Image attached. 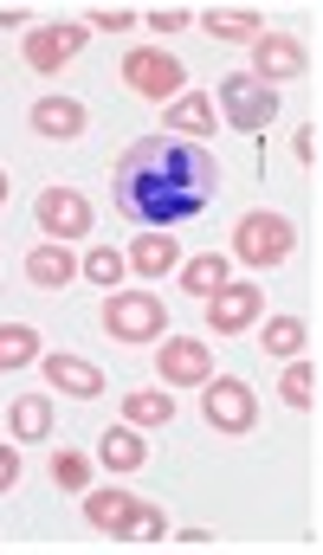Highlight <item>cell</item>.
<instances>
[{"label": "cell", "instance_id": "obj_14", "mask_svg": "<svg viewBox=\"0 0 323 555\" xmlns=\"http://www.w3.org/2000/svg\"><path fill=\"white\" fill-rule=\"evenodd\" d=\"M39 369H46V382L59 388V395H72V401H98L104 395V369H91L85 356H39Z\"/></svg>", "mask_w": 323, "mask_h": 555}, {"label": "cell", "instance_id": "obj_29", "mask_svg": "<svg viewBox=\"0 0 323 555\" xmlns=\"http://www.w3.org/2000/svg\"><path fill=\"white\" fill-rule=\"evenodd\" d=\"M162 537H168L162 504H143V511H137V537H130V543H162Z\"/></svg>", "mask_w": 323, "mask_h": 555}, {"label": "cell", "instance_id": "obj_26", "mask_svg": "<svg viewBox=\"0 0 323 555\" xmlns=\"http://www.w3.org/2000/svg\"><path fill=\"white\" fill-rule=\"evenodd\" d=\"M124 272H130V259H124L117 246H91V253H85V278H91L98 291H117Z\"/></svg>", "mask_w": 323, "mask_h": 555}, {"label": "cell", "instance_id": "obj_5", "mask_svg": "<svg viewBox=\"0 0 323 555\" xmlns=\"http://www.w3.org/2000/svg\"><path fill=\"white\" fill-rule=\"evenodd\" d=\"M162 330H168V304L156 291H117L104 304V336L117 343H156Z\"/></svg>", "mask_w": 323, "mask_h": 555}, {"label": "cell", "instance_id": "obj_2", "mask_svg": "<svg viewBox=\"0 0 323 555\" xmlns=\"http://www.w3.org/2000/svg\"><path fill=\"white\" fill-rule=\"evenodd\" d=\"M298 253V227L285 220V214H240V227H233V259L240 266H253V272H272V266H285Z\"/></svg>", "mask_w": 323, "mask_h": 555}, {"label": "cell", "instance_id": "obj_34", "mask_svg": "<svg viewBox=\"0 0 323 555\" xmlns=\"http://www.w3.org/2000/svg\"><path fill=\"white\" fill-rule=\"evenodd\" d=\"M26 20H33L26 7H0V26H26Z\"/></svg>", "mask_w": 323, "mask_h": 555}, {"label": "cell", "instance_id": "obj_27", "mask_svg": "<svg viewBox=\"0 0 323 555\" xmlns=\"http://www.w3.org/2000/svg\"><path fill=\"white\" fill-rule=\"evenodd\" d=\"M52 478H59L65 491H91V459H85V452H59V459H52Z\"/></svg>", "mask_w": 323, "mask_h": 555}, {"label": "cell", "instance_id": "obj_31", "mask_svg": "<svg viewBox=\"0 0 323 555\" xmlns=\"http://www.w3.org/2000/svg\"><path fill=\"white\" fill-rule=\"evenodd\" d=\"M292 155H298L305 168H318V155H323V142H318V124H305V130L292 137Z\"/></svg>", "mask_w": 323, "mask_h": 555}, {"label": "cell", "instance_id": "obj_21", "mask_svg": "<svg viewBox=\"0 0 323 555\" xmlns=\"http://www.w3.org/2000/svg\"><path fill=\"white\" fill-rule=\"evenodd\" d=\"M124 420H130L137 433H156V426L175 420V395H168V388H130V395H124Z\"/></svg>", "mask_w": 323, "mask_h": 555}, {"label": "cell", "instance_id": "obj_11", "mask_svg": "<svg viewBox=\"0 0 323 555\" xmlns=\"http://www.w3.org/2000/svg\"><path fill=\"white\" fill-rule=\"evenodd\" d=\"M33 214H39V227H46L52 240H85V233H91V201H85L78 188H46Z\"/></svg>", "mask_w": 323, "mask_h": 555}, {"label": "cell", "instance_id": "obj_13", "mask_svg": "<svg viewBox=\"0 0 323 555\" xmlns=\"http://www.w3.org/2000/svg\"><path fill=\"white\" fill-rule=\"evenodd\" d=\"M162 124H168V137L201 142V149H207V137L220 130V111L207 104V91H181L175 104H162Z\"/></svg>", "mask_w": 323, "mask_h": 555}, {"label": "cell", "instance_id": "obj_3", "mask_svg": "<svg viewBox=\"0 0 323 555\" xmlns=\"http://www.w3.org/2000/svg\"><path fill=\"white\" fill-rule=\"evenodd\" d=\"M220 124L259 142L266 124H279V91L259 85L253 72H227V78H220Z\"/></svg>", "mask_w": 323, "mask_h": 555}, {"label": "cell", "instance_id": "obj_4", "mask_svg": "<svg viewBox=\"0 0 323 555\" xmlns=\"http://www.w3.org/2000/svg\"><path fill=\"white\" fill-rule=\"evenodd\" d=\"M124 85H130L137 98H150V104H175V98L188 91V72H181V59H175V52L130 46V52H124Z\"/></svg>", "mask_w": 323, "mask_h": 555}, {"label": "cell", "instance_id": "obj_23", "mask_svg": "<svg viewBox=\"0 0 323 555\" xmlns=\"http://www.w3.org/2000/svg\"><path fill=\"white\" fill-rule=\"evenodd\" d=\"M305 343H311V330H305V317H272V323L259 330V349H266V356H279V362H292V356H305Z\"/></svg>", "mask_w": 323, "mask_h": 555}, {"label": "cell", "instance_id": "obj_33", "mask_svg": "<svg viewBox=\"0 0 323 555\" xmlns=\"http://www.w3.org/2000/svg\"><path fill=\"white\" fill-rule=\"evenodd\" d=\"M168 537H175L181 550H214V530H201V524H194V530H168Z\"/></svg>", "mask_w": 323, "mask_h": 555}, {"label": "cell", "instance_id": "obj_28", "mask_svg": "<svg viewBox=\"0 0 323 555\" xmlns=\"http://www.w3.org/2000/svg\"><path fill=\"white\" fill-rule=\"evenodd\" d=\"M137 20H143V13H130V7H91V13H85L91 33H130Z\"/></svg>", "mask_w": 323, "mask_h": 555}, {"label": "cell", "instance_id": "obj_10", "mask_svg": "<svg viewBox=\"0 0 323 555\" xmlns=\"http://www.w3.org/2000/svg\"><path fill=\"white\" fill-rule=\"evenodd\" d=\"M137 498L130 491H117V485H104V491H85V524L98 530V537H111V543H130L137 537Z\"/></svg>", "mask_w": 323, "mask_h": 555}, {"label": "cell", "instance_id": "obj_24", "mask_svg": "<svg viewBox=\"0 0 323 555\" xmlns=\"http://www.w3.org/2000/svg\"><path fill=\"white\" fill-rule=\"evenodd\" d=\"M175 272H181V291H188V297H214V291L227 284V253H201V259H181Z\"/></svg>", "mask_w": 323, "mask_h": 555}, {"label": "cell", "instance_id": "obj_7", "mask_svg": "<svg viewBox=\"0 0 323 555\" xmlns=\"http://www.w3.org/2000/svg\"><path fill=\"white\" fill-rule=\"evenodd\" d=\"M85 39H91L85 20H52V26H33V33L20 39V59H26L33 72H65V65L85 52Z\"/></svg>", "mask_w": 323, "mask_h": 555}, {"label": "cell", "instance_id": "obj_6", "mask_svg": "<svg viewBox=\"0 0 323 555\" xmlns=\"http://www.w3.org/2000/svg\"><path fill=\"white\" fill-rule=\"evenodd\" d=\"M201 414L214 433H253L259 426V395L246 388V382H233V375H214V382H201Z\"/></svg>", "mask_w": 323, "mask_h": 555}, {"label": "cell", "instance_id": "obj_25", "mask_svg": "<svg viewBox=\"0 0 323 555\" xmlns=\"http://www.w3.org/2000/svg\"><path fill=\"white\" fill-rule=\"evenodd\" d=\"M279 395H285V408H318V362L292 356L285 375H279Z\"/></svg>", "mask_w": 323, "mask_h": 555}, {"label": "cell", "instance_id": "obj_35", "mask_svg": "<svg viewBox=\"0 0 323 555\" xmlns=\"http://www.w3.org/2000/svg\"><path fill=\"white\" fill-rule=\"evenodd\" d=\"M0 207H7V168H0Z\"/></svg>", "mask_w": 323, "mask_h": 555}, {"label": "cell", "instance_id": "obj_20", "mask_svg": "<svg viewBox=\"0 0 323 555\" xmlns=\"http://www.w3.org/2000/svg\"><path fill=\"white\" fill-rule=\"evenodd\" d=\"M7 426H13V439H20V446L52 439V401H46V395H20V401L7 408Z\"/></svg>", "mask_w": 323, "mask_h": 555}, {"label": "cell", "instance_id": "obj_1", "mask_svg": "<svg viewBox=\"0 0 323 555\" xmlns=\"http://www.w3.org/2000/svg\"><path fill=\"white\" fill-rule=\"evenodd\" d=\"M220 194V168L201 142L181 137H143L130 142L111 168V207L143 227V233H168L181 220H194L207 201Z\"/></svg>", "mask_w": 323, "mask_h": 555}, {"label": "cell", "instance_id": "obj_19", "mask_svg": "<svg viewBox=\"0 0 323 555\" xmlns=\"http://www.w3.org/2000/svg\"><path fill=\"white\" fill-rule=\"evenodd\" d=\"M124 259H130L137 278H162V272L181 266V246H175V233H137V246H130Z\"/></svg>", "mask_w": 323, "mask_h": 555}, {"label": "cell", "instance_id": "obj_32", "mask_svg": "<svg viewBox=\"0 0 323 555\" xmlns=\"http://www.w3.org/2000/svg\"><path fill=\"white\" fill-rule=\"evenodd\" d=\"M20 485V446H0V498Z\"/></svg>", "mask_w": 323, "mask_h": 555}, {"label": "cell", "instance_id": "obj_16", "mask_svg": "<svg viewBox=\"0 0 323 555\" xmlns=\"http://www.w3.org/2000/svg\"><path fill=\"white\" fill-rule=\"evenodd\" d=\"M33 130L52 137V142L85 137V104H78V98H39V104H33Z\"/></svg>", "mask_w": 323, "mask_h": 555}, {"label": "cell", "instance_id": "obj_12", "mask_svg": "<svg viewBox=\"0 0 323 555\" xmlns=\"http://www.w3.org/2000/svg\"><path fill=\"white\" fill-rule=\"evenodd\" d=\"M305 72V46L292 39V33H266V39H253V78L259 85H285V78H298Z\"/></svg>", "mask_w": 323, "mask_h": 555}, {"label": "cell", "instance_id": "obj_22", "mask_svg": "<svg viewBox=\"0 0 323 555\" xmlns=\"http://www.w3.org/2000/svg\"><path fill=\"white\" fill-rule=\"evenodd\" d=\"M46 349H39V330L33 323H0V375H13V369H33Z\"/></svg>", "mask_w": 323, "mask_h": 555}, {"label": "cell", "instance_id": "obj_18", "mask_svg": "<svg viewBox=\"0 0 323 555\" xmlns=\"http://www.w3.org/2000/svg\"><path fill=\"white\" fill-rule=\"evenodd\" d=\"M26 278H33L39 291H65V284L78 278V259H72L59 240H46V246H33V253H26Z\"/></svg>", "mask_w": 323, "mask_h": 555}, {"label": "cell", "instance_id": "obj_17", "mask_svg": "<svg viewBox=\"0 0 323 555\" xmlns=\"http://www.w3.org/2000/svg\"><path fill=\"white\" fill-rule=\"evenodd\" d=\"M98 459H104L111 472H143V465H150V439L124 420V426H111V433L98 439Z\"/></svg>", "mask_w": 323, "mask_h": 555}, {"label": "cell", "instance_id": "obj_9", "mask_svg": "<svg viewBox=\"0 0 323 555\" xmlns=\"http://www.w3.org/2000/svg\"><path fill=\"white\" fill-rule=\"evenodd\" d=\"M156 375L168 388H201V382H214V356H207L201 336H162Z\"/></svg>", "mask_w": 323, "mask_h": 555}, {"label": "cell", "instance_id": "obj_30", "mask_svg": "<svg viewBox=\"0 0 323 555\" xmlns=\"http://www.w3.org/2000/svg\"><path fill=\"white\" fill-rule=\"evenodd\" d=\"M143 20H150L156 33H181V26H194V13H188V7H156V13H143Z\"/></svg>", "mask_w": 323, "mask_h": 555}, {"label": "cell", "instance_id": "obj_8", "mask_svg": "<svg viewBox=\"0 0 323 555\" xmlns=\"http://www.w3.org/2000/svg\"><path fill=\"white\" fill-rule=\"evenodd\" d=\"M259 310H266L259 284H253V278H227V284L207 297V330H220V336H246V330L259 323Z\"/></svg>", "mask_w": 323, "mask_h": 555}, {"label": "cell", "instance_id": "obj_15", "mask_svg": "<svg viewBox=\"0 0 323 555\" xmlns=\"http://www.w3.org/2000/svg\"><path fill=\"white\" fill-rule=\"evenodd\" d=\"M214 39H227V46H253V39H266V13L259 7H207V13H194Z\"/></svg>", "mask_w": 323, "mask_h": 555}]
</instances>
